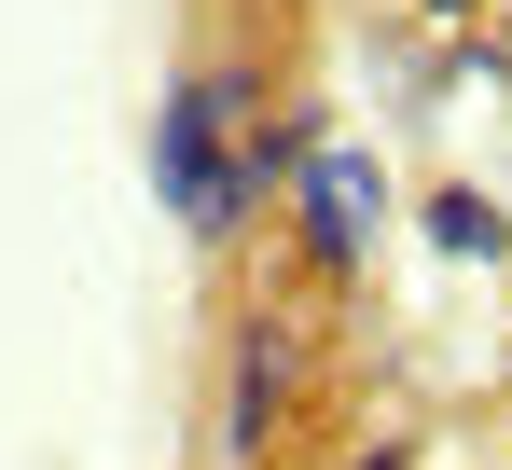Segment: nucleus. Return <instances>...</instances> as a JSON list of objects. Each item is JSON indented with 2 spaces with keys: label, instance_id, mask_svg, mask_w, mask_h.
I'll list each match as a JSON object with an SVG mask.
<instances>
[{
  "label": "nucleus",
  "instance_id": "f257e3e1",
  "mask_svg": "<svg viewBox=\"0 0 512 470\" xmlns=\"http://www.w3.org/2000/svg\"><path fill=\"white\" fill-rule=\"evenodd\" d=\"M236 125H250V70H180L167 111H153V194L194 249L250 222V180H236Z\"/></svg>",
  "mask_w": 512,
  "mask_h": 470
},
{
  "label": "nucleus",
  "instance_id": "f03ea898",
  "mask_svg": "<svg viewBox=\"0 0 512 470\" xmlns=\"http://www.w3.org/2000/svg\"><path fill=\"white\" fill-rule=\"evenodd\" d=\"M291 235H305L319 277H360V249L388 235V166L360 153V139H305V166H291Z\"/></svg>",
  "mask_w": 512,
  "mask_h": 470
},
{
  "label": "nucleus",
  "instance_id": "7ed1b4c3",
  "mask_svg": "<svg viewBox=\"0 0 512 470\" xmlns=\"http://www.w3.org/2000/svg\"><path fill=\"white\" fill-rule=\"evenodd\" d=\"M291 415V318H250L236 332V374H222V457H263Z\"/></svg>",
  "mask_w": 512,
  "mask_h": 470
},
{
  "label": "nucleus",
  "instance_id": "20e7f679",
  "mask_svg": "<svg viewBox=\"0 0 512 470\" xmlns=\"http://www.w3.org/2000/svg\"><path fill=\"white\" fill-rule=\"evenodd\" d=\"M416 235H429V249H443V263H499V249H512V222H499V194H471V180H443V194H429V208H416Z\"/></svg>",
  "mask_w": 512,
  "mask_h": 470
},
{
  "label": "nucleus",
  "instance_id": "39448f33",
  "mask_svg": "<svg viewBox=\"0 0 512 470\" xmlns=\"http://www.w3.org/2000/svg\"><path fill=\"white\" fill-rule=\"evenodd\" d=\"M360 470H416V443H402V429H388V443H374V457H360Z\"/></svg>",
  "mask_w": 512,
  "mask_h": 470
},
{
  "label": "nucleus",
  "instance_id": "423d86ee",
  "mask_svg": "<svg viewBox=\"0 0 512 470\" xmlns=\"http://www.w3.org/2000/svg\"><path fill=\"white\" fill-rule=\"evenodd\" d=\"M429 14H443V28H457V14H485V0H429Z\"/></svg>",
  "mask_w": 512,
  "mask_h": 470
}]
</instances>
